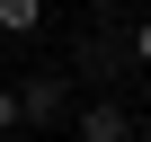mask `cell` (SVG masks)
Listing matches in <instances>:
<instances>
[{"label":"cell","instance_id":"6da1fadb","mask_svg":"<svg viewBox=\"0 0 151 142\" xmlns=\"http://www.w3.org/2000/svg\"><path fill=\"white\" fill-rule=\"evenodd\" d=\"M62 115H71V80H45V71L18 80V124H27V133H45V124H62Z\"/></svg>","mask_w":151,"mask_h":142},{"label":"cell","instance_id":"7a4b0ae2","mask_svg":"<svg viewBox=\"0 0 151 142\" xmlns=\"http://www.w3.org/2000/svg\"><path fill=\"white\" fill-rule=\"evenodd\" d=\"M71 133L80 142H133V115L116 98H89V107H71Z\"/></svg>","mask_w":151,"mask_h":142},{"label":"cell","instance_id":"3957f363","mask_svg":"<svg viewBox=\"0 0 151 142\" xmlns=\"http://www.w3.org/2000/svg\"><path fill=\"white\" fill-rule=\"evenodd\" d=\"M45 27V0H0V36H36Z\"/></svg>","mask_w":151,"mask_h":142},{"label":"cell","instance_id":"277c9868","mask_svg":"<svg viewBox=\"0 0 151 142\" xmlns=\"http://www.w3.org/2000/svg\"><path fill=\"white\" fill-rule=\"evenodd\" d=\"M9 124H18V89L0 80V133H9Z\"/></svg>","mask_w":151,"mask_h":142},{"label":"cell","instance_id":"5b68a950","mask_svg":"<svg viewBox=\"0 0 151 142\" xmlns=\"http://www.w3.org/2000/svg\"><path fill=\"white\" fill-rule=\"evenodd\" d=\"M133 62H142V71H151V18H142V27H133Z\"/></svg>","mask_w":151,"mask_h":142},{"label":"cell","instance_id":"8992f818","mask_svg":"<svg viewBox=\"0 0 151 142\" xmlns=\"http://www.w3.org/2000/svg\"><path fill=\"white\" fill-rule=\"evenodd\" d=\"M0 142H36V133H27V124H9V133H0Z\"/></svg>","mask_w":151,"mask_h":142},{"label":"cell","instance_id":"52a82bcc","mask_svg":"<svg viewBox=\"0 0 151 142\" xmlns=\"http://www.w3.org/2000/svg\"><path fill=\"white\" fill-rule=\"evenodd\" d=\"M89 9H116V0H89Z\"/></svg>","mask_w":151,"mask_h":142}]
</instances>
